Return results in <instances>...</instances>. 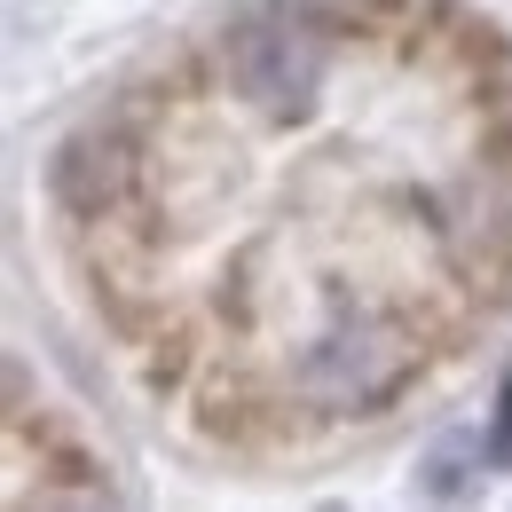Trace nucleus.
I'll list each match as a JSON object with an SVG mask.
<instances>
[{"label": "nucleus", "mask_w": 512, "mask_h": 512, "mask_svg": "<svg viewBox=\"0 0 512 512\" xmlns=\"http://www.w3.org/2000/svg\"><path fill=\"white\" fill-rule=\"evenodd\" d=\"M418 371V331L394 316H371V308H347L331 316L300 347V394L323 402V410H379L402 394V379Z\"/></svg>", "instance_id": "obj_1"}, {"label": "nucleus", "mask_w": 512, "mask_h": 512, "mask_svg": "<svg viewBox=\"0 0 512 512\" xmlns=\"http://www.w3.org/2000/svg\"><path fill=\"white\" fill-rule=\"evenodd\" d=\"M229 71H237V87L253 95L260 111L300 119V111H316L323 79H331V32L316 16H300V8L253 16V24L229 32Z\"/></svg>", "instance_id": "obj_2"}, {"label": "nucleus", "mask_w": 512, "mask_h": 512, "mask_svg": "<svg viewBox=\"0 0 512 512\" xmlns=\"http://www.w3.org/2000/svg\"><path fill=\"white\" fill-rule=\"evenodd\" d=\"M127 174H134V158H127V142L119 134H71L64 150H56V166H48V182H56V197H64L71 213H87V221H103L119 197H127Z\"/></svg>", "instance_id": "obj_3"}, {"label": "nucleus", "mask_w": 512, "mask_h": 512, "mask_svg": "<svg viewBox=\"0 0 512 512\" xmlns=\"http://www.w3.org/2000/svg\"><path fill=\"white\" fill-rule=\"evenodd\" d=\"M489 457L512 465V379H505V394H497V434H489Z\"/></svg>", "instance_id": "obj_4"}, {"label": "nucleus", "mask_w": 512, "mask_h": 512, "mask_svg": "<svg viewBox=\"0 0 512 512\" xmlns=\"http://www.w3.org/2000/svg\"><path fill=\"white\" fill-rule=\"evenodd\" d=\"M48 512H103V505H95V497H79V505H48Z\"/></svg>", "instance_id": "obj_5"}]
</instances>
